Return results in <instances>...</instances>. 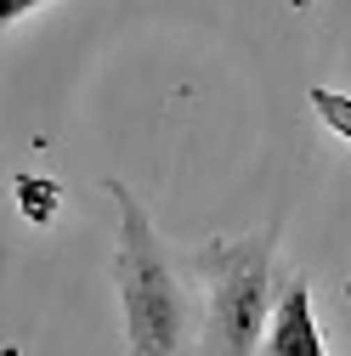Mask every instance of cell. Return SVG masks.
Masks as SVG:
<instances>
[{"label":"cell","mask_w":351,"mask_h":356,"mask_svg":"<svg viewBox=\"0 0 351 356\" xmlns=\"http://www.w3.org/2000/svg\"><path fill=\"white\" fill-rule=\"evenodd\" d=\"M114 204H119V294H125V345L136 356H164L182 350L187 339V300L176 283L159 232L148 227V209L125 193V181H108Z\"/></svg>","instance_id":"obj_1"},{"label":"cell","mask_w":351,"mask_h":356,"mask_svg":"<svg viewBox=\"0 0 351 356\" xmlns=\"http://www.w3.org/2000/svg\"><path fill=\"white\" fill-rule=\"evenodd\" d=\"M193 266L210 277V323H204V350L244 356L267 328V283H272V227L238 238V243H210L193 254Z\"/></svg>","instance_id":"obj_2"},{"label":"cell","mask_w":351,"mask_h":356,"mask_svg":"<svg viewBox=\"0 0 351 356\" xmlns=\"http://www.w3.org/2000/svg\"><path fill=\"white\" fill-rule=\"evenodd\" d=\"M267 350L272 356H323V334L312 323V289L306 277H295L272 311V328H267Z\"/></svg>","instance_id":"obj_3"},{"label":"cell","mask_w":351,"mask_h":356,"mask_svg":"<svg viewBox=\"0 0 351 356\" xmlns=\"http://www.w3.org/2000/svg\"><path fill=\"white\" fill-rule=\"evenodd\" d=\"M312 108H318V119L334 130V136L351 142V97H345V91H323V85H318V91H312Z\"/></svg>","instance_id":"obj_4"},{"label":"cell","mask_w":351,"mask_h":356,"mask_svg":"<svg viewBox=\"0 0 351 356\" xmlns=\"http://www.w3.org/2000/svg\"><path fill=\"white\" fill-rule=\"evenodd\" d=\"M34 6H40V0H0V23H23Z\"/></svg>","instance_id":"obj_5"}]
</instances>
